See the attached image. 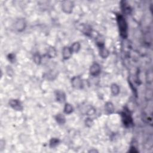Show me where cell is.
<instances>
[{
	"instance_id": "cell-1",
	"label": "cell",
	"mask_w": 153,
	"mask_h": 153,
	"mask_svg": "<svg viewBox=\"0 0 153 153\" xmlns=\"http://www.w3.org/2000/svg\"><path fill=\"white\" fill-rule=\"evenodd\" d=\"M117 19L120 35L123 38H125L127 36V25L125 19L122 15H118Z\"/></svg>"
},
{
	"instance_id": "cell-2",
	"label": "cell",
	"mask_w": 153,
	"mask_h": 153,
	"mask_svg": "<svg viewBox=\"0 0 153 153\" xmlns=\"http://www.w3.org/2000/svg\"><path fill=\"white\" fill-rule=\"evenodd\" d=\"M122 116L123 122V123L126 126L129 127V126L133 124L132 118L129 113L126 112V111H124V112L122 113Z\"/></svg>"
},
{
	"instance_id": "cell-3",
	"label": "cell",
	"mask_w": 153,
	"mask_h": 153,
	"mask_svg": "<svg viewBox=\"0 0 153 153\" xmlns=\"http://www.w3.org/2000/svg\"><path fill=\"white\" fill-rule=\"evenodd\" d=\"M74 7L73 2L71 1H65L62 3V10L66 13H71L73 11Z\"/></svg>"
},
{
	"instance_id": "cell-4",
	"label": "cell",
	"mask_w": 153,
	"mask_h": 153,
	"mask_svg": "<svg viewBox=\"0 0 153 153\" xmlns=\"http://www.w3.org/2000/svg\"><path fill=\"white\" fill-rule=\"evenodd\" d=\"M101 73V67L99 64L94 63L91 66L90 68V74L93 76H97Z\"/></svg>"
},
{
	"instance_id": "cell-5",
	"label": "cell",
	"mask_w": 153,
	"mask_h": 153,
	"mask_svg": "<svg viewBox=\"0 0 153 153\" xmlns=\"http://www.w3.org/2000/svg\"><path fill=\"white\" fill-rule=\"evenodd\" d=\"M72 84L75 88H82L83 87V82L80 77H74L71 80Z\"/></svg>"
},
{
	"instance_id": "cell-6",
	"label": "cell",
	"mask_w": 153,
	"mask_h": 153,
	"mask_svg": "<svg viewBox=\"0 0 153 153\" xmlns=\"http://www.w3.org/2000/svg\"><path fill=\"white\" fill-rule=\"evenodd\" d=\"M9 104H10V106L12 107L13 108H14L17 111H21L22 109H23V107H22L21 103H20V102L18 100H10V102H9Z\"/></svg>"
},
{
	"instance_id": "cell-7",
	"label": "cell",
	"mask_w": 153,
	"mask_h": 153,
	"mask_svg": "<svg viewBox=\"0 0 153 153\" xmlns=\"http://www.w3.org/2000/svg\"><path fill=\"white\" fill-rule=\"evenodd\" d=\"M26 27V22L24 19H19L16 23V28L18 31H23Z\"/></svg>"
},
{
	"instance_id": "cell-8",
	"label": "cell",
	"mask_w": 153,
	"mask_h": 153,
	"mask_svg": "<svg viewBox=\"0 0 153 153\" xmlns=\"http://www.w3.org/2000/svg\"><path fill=\"white\" fill-rule=\"evenodd\" d=\"M72 52L70 47H65L62 51V56L64 59H68L69 58H71L72 55Z\"/></svg>"
},
{
	"instance_id": "cell-9",
	"label": "cell",
	"mask_w": 153,
	"mask_h": 153,
	"mask_svg": "<svg viewBox=\"0 0 153 153\" xmlns=\"http://www.w3.org/2000/svg\"><path fill=\"white\" fill-rule=\"evenodd\" d=\"M56 99H57V101L58 102H63L66 99L65 94L63 92H61V91L56 92Z\"/></svg>"
},
{
	"instance_id": "cell-10",
	"label": "cell",
	"mask_w": 153,
	"mask_h": 153,
	"mask_svg": "<svg viewBox=\"0 0 153 153\" xmlns=\"http://www.w3.org/2000/svg\"><path fill=\"white\" fill-rule=\"evenodd\" d=\"M111 92H112V93L114 94V96L118 95L119 93H120V88H119V86L118 85L116 84H112L111 85Z\"/></svg>"
},
{
	"instance_id": "cell-11",
	"label": "cell",
	"mask_w": 153,
	"mask_h": 153,
	"mask_svg": "<svg viewBox=\"0 0 153 153\" xmlns=\"http://www.w3.org/2000/svg\"><path fill=\"white\" fill-rule=\"evenodd\" d=\"M47 55L50 58H54L56 56V51L55 49L53 47H49L48 50H47Z\"/></svg>"
},
{
	"instance_id": "cell-12",
	"label": "cell",
	"mask_w": 153,
	"mask_h": 153,
	"mask_svg": "<svg viewBox=\"0 0 153 153\" xmlns=\"http://www.w3.org/2000/svg\"><path fill=\"white\" fill-rule=\"evenodd\" d=\"M56 120L58 123H59L60 124H63L65 123V117L62 114H59L56 117Z\"/></svg>"
},
{
	"instance_id": "cell-13",
	"label": "cell",
	"mask_w": 153,
	"mask_h": 153,
	"mask_svg": "<svg viewBox=\"0 0 153 153\" xmlns=\"http://www.w3.org/2000/svg\"><path fill=\"white\" fill-rule=\"evenodd\" d=\"M80 47H81V46H80V43H79L78 42H75L74 43L73 45H72L71 49L73 52L77 53V52H78L79 50H80Z\"/></svg>"
},
{
	"instance_id": "cell-14",
	"label": "cell",
	"mask_w": 153,
	"mask_h": 153,
	"mask_svg": "<svg viewBox=\"0 0 153 153\" xmlns=\"http://www.w3.org/2000/svg\"><path fill=\"white\" fill-rule=\"evenodd\" d=\"M105 108L108 113H112L114 111V107L111 102H107L105 106Z\"/></svg>"
},
{
	"instance_id": "cell-15",
	"label": "cell",
	"mask_w": 153,
	"mask_h": 153,
	"mask_svg": "<svg viewBox=\"0 0 153 153\" xmlns=\"http://www.w3.org/2000/svg\"><path fill=\"white\" fill-rule=\"evenodd\" d=\"M109 54V52L104 47H101L100 48V55H101L103 58H106L108 57Z\"/></svg>"
},
{
	"instance_id": "cell-16",
	"label": "cell",
	"mask_w": 153,
	"mask_h": 153,
	"mask_svg": "<svg viewBox=\"0 0 153 153\" xmlns=\"http://www.w3.org/2000/svg\"><path fill=\"white\" fill-rule=\"evenodd\" d=\"M73 111V107H72V105L69 104V103H67L65 105V108H64V112L65 114H69Z\"/></svg>"
},
{
	"instance_id": "cell-17",
	"label": "cell",
	"mask_w": 153,
	"mask_h": 153,
	"mask_svg": "<svg viewBox=\"0 0 153 153\" xmlns=\"http://www.w3.org/2000/svg\"><path fill=\"white\" fill-rule=\"evenodd\" d=\"M59 140L57 138H52L50 142V146L52 148L55 147L59 143Z\"/></svg>"
},
{
	"instance_id": "cell-18",
	"label": "cell",
	"mask_w": 153,
	"mask_h": 153,
	"mask_svg": "<svg viewBox=\"0 0 153 153\" xmlns=\"http://www.w3.org/2000/svg\"><path fill=\"white\" fill-rule=\"evenodd\" d=\"M34 60L35 63L37 64H39L41 62V58L39 54H35L34 56Z\"/></svg>"
},
{
	"instance_id": "cell-19",
	"label": "cell",
	"mask_w": 153,
	"mask_h": 153,
	"mask_svg": "<svg viewBox=\"0 0 153 153\" xmlns=\"http://www.w3.org/2000/svg\"><path fill=\"white\" fill-rule=\"evenodd\" d=\"M86 124L87 126H89L90 127V126H91L92 124H93V121H92L91 119H89V118L87 119L86 121Z\"/></svg>"
}]
</instances>
